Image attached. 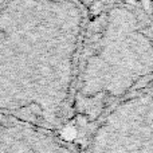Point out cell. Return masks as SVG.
I'll use <instances>...</instances> for the list:
<instances>
[{"instance_id": "6da1fadb", "label": "cell", "mask_w": 153, "mask_h": 153, "mask_svg": "<svg viewBox=\"0 0 153 153\" xmlns=\"http://www.w3.org/2000/svg\"><path fill=\"white\" fill-rule=\"evenodd\" d=\"M86 19L83 0L0 5V116L54 130L67 121Z\"/></svg>"}, {"instance_id": "7a4b0ae2", "label": "cell", "mask_w": 153, "mask_h": 153, "mask_svg": "<svg viewBox=\"0 0 153 153\" xmlns=\"http://www.w3.org/2000/svg\"><path fill=\"white\" fill-rule=\"evenodd\" d=\"M67 121L91 128L153 71V31L126 0H90Z\"/></svg>"}, {"instance_id": "3957f363", "label": "cell", "mask_w": 153, "mask_h": 153, "mask_svg": "<svg viewBox=\"0 0 153 153\" xmlns=\"http://www.w3.org/2000/svg\"><path fill=\"white\" fill-rule=\"evenodd\" d=\"M89 153H153V93L137 90L91 126Z\"/></svg>"}, {"instance_id": "277c9868", "label": "cell", "mask_w": 153, "mask_h": 153, "mask_svg": "<svg viewBox=\"0 0 153 153\" xmlns=\"http://www.w3.org/2000/svg\"><path fill=\"white\" fill-rule=\"evenodd\" d=\"M0 153H78L54 129L0 116Z\"/></svg>"}, {"instance_id": "5b68a950", "label": "cell", "mask_w": 153, "mask_h": 153, "mask_svg": "<svg viewBox=\"0 0 153 153\" xmlns=\"http://www.w3.org/2000/svg\"><path fill=\"white\" fill-rule=\"evenodd\" d=\"M4 1H5V0H0V5H1L3 3H4Z\"/></svg>"}]
</instances>
